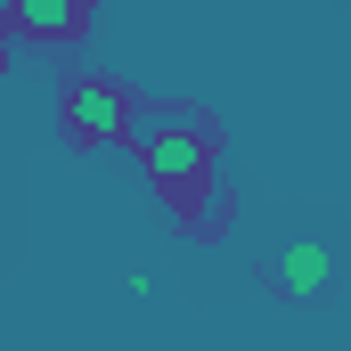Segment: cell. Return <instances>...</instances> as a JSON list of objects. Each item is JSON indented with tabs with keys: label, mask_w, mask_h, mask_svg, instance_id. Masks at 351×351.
<instances>
[{
	"label": "cell",
	"mask_w": 351,
	"mask_h": 351,
	"mask_svg": "<svg viewBox=\"0 0 351 351\" xmlns=\"http://www.w3.org/2000/svg\"><path fill=\"white\" fill-rule=\"evenodd\" d=\"M131 147H139V172L156 180V196L180 213V229H213V204H221L213 123H196V114H156V123H131Z\"/></svg>",
	"instance_id": "6da1fadb"
},
{
	"label": "cell",
	"mask_w": 351,
	"mask_h": 351,
	"mask_svg": "<svg viewBox=\"0 0 351 351\" xmlns=\"http://www.w3.org/2000/svg\"><path fill=\"white\" fill-rule=\"evenodd\" d=\"M131 123H139V106H131V90H123V82H106V74H74V82H58V131H66L74 147H123Z\"/></svg>",
	"instance_id": "7a4b0ae2"
},
{
	"label": "cell",
	"mask_w": 351,
	"mask_h": 351,
	"mask_svg": "<svg viewBox=\"0 0 351 351\" xmlns=\"http://www.w3.org/2000/svg\"><path fill=\"white\" fill-rule=\"evenodd\" d=\"M90 16H98V0H8V8H0V25H8L16 41H41V49L82 41Z\"/></svg>",
	"instance_id": "3957f363"
},
{
	"label": "cell",
	"mask_w": 351,
	"mask_h": 351,
	"mask_svg": "<svg viewBox=\"0 0 351 351\" xmlns=\"http://www.w3.org/2000/svg\"><path fill=\"white\" fill-rule=\"evenodd\" d=\"M262 278L278 286V294L311 302V294H327V286H335V262H327V245H311V237H286V245L262 262Z\"/></svg>",
	"instance_id": "277c9868"
},
{
	"label": "cell",
	"mask_w": 351,
	"mask_h": 351,
	"mask_svg": "<svg viewBox=\"0 0 351 351\" xmlns=\"http://www.w3.org/2000/svg\"><path fill=\"white\" fill-rule=\"evenodd\" d=\"M0 82H8V49H0Z\"/></svg>",
	"instance_id": "5b68a950"
}]
</instances>
